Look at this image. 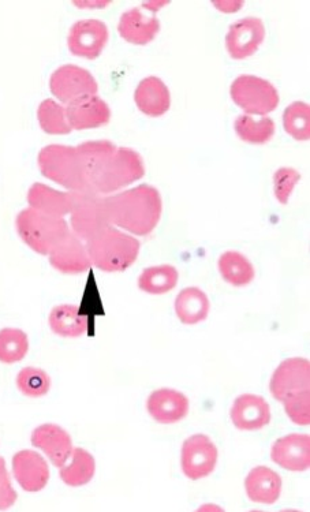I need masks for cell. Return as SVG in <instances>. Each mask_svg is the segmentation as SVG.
Segmentation results:
<instances>
[{"instance_id":"29","label":"cell","mask_w":310,"mask_h":512,"mask_svg":"<svg viewBox=\"0 0 310 512\" xmlns=\"http://www.w3.org/2000/svg\"><path fill=\"white\" fill-rule=\"evenodd\" d=\"M234 127L235 133L242 141L253 145L267 144L276 132L275 122L268 117L256 119L250 115H241L235 119Z\"/></svg>"},{"instance_id":"25","label":"cell","mask_w":310,"mask_h":512,"mask_svg":"<svg viewBox=\"0 0 310 512\" xmlns=\"http://www.w3.org/2000/svg\"><path fill=\"white\" fill-rule=\"evenodd\" d=\"M59 476L67 487L78 488L89 484L95 477L96 461L84 448L73 450L72 457L62 467Z\"/></svg>"},{"instance_id":"12","label":"cell","mask_w":310,"mask_h":512,"mask_svg":"<svg viewBox=\"0 0 310 512\" xmlns=\"http://www.w3.org/2000/svg\"><path fill=\"white\" fill-rule=\"evenodd\" d=\"M310 362L306 358L295 357L283 361L272 375L271 395L276 401H285L294 392L309 390Z\"/></svg>"},{"instance_id":"3","label":"cell","mask_w":310,"mask_h":512,"mask_svg":"<svg viewBox=\"0 0 310 512\" xmlns=\"http://www.w3.org/2000/svg\"><path fill=\"white\" fill-rule=\"evenodd\" d=\"M92 265L103 272H123L132 267L140 254V242L133 235L107 227L85 242Z\"/></svg>"},{"instance_id":"5","label":"cell","mask_w":310,"mask_h":512,"mask_svg":"<svg viewBox=\"0 0 310 512\" xmlns=\"http://www.w3.org/2000/svg\"><path fill=\"white\" fill-rule=\"evenodd\" d=\"M16 229L24 244L41 256H48L70 231L65 219L44 215L32 208L18 213Z\"/></svg>"},{"instance_id":"36","label":"cell","mask_w":310,"mask_h":512,"mask_svg":"<svg viewBox=\"0 0 310 512\" xmlns=\"http://www.w3.org/2000/svg\"><path fill=\"white\" fill-rule=\"evenodd\" d=\"M17 492L11 484L5 459L0 458V511L9 510L17 502Z\"/></svg>"},{"instance_id":"22","label":"cell","mask_w":310,"mask_h":512,"mask_svg":"<svg viewBox=\"0 0 310 512\" xmlns=\"http://www.w3.org/2000/svg\"><path fill=\"white\" fill-rule=\"evenodd\" d=\"M282 487V477L267 466L255 467L245 480L246 495L257 504L278 502Z\"/></svg>"},{"instance_id":"15","label":"cell","mask_w":310,"mask_h":512,"mask_svg":"<svg viewBox=\"0 0 310 512\" xmlns=\"http://www.w3.org/2000/svg\"><path fill=\"white\" fill-rule=\"evenodd\" d=\"M230 417L239 431H260L271 422V407L263 396L245 394L235 399Z\"/></svg>"},{"instance_id":"28","label":"cell","mask_w":310,"mask_h":512,"mask_svg":"<svg viewBox=\"0 0 310 512\" xmlns=\"http://www.w3.org/2000/svg\"><path fill=\"white\" fill-rule=\"evenodd\" d=\"M178 280V269L173 265H156L141 272L138 276V287L147 294L163 295L173 291L177 287Z\"/></svg>"},{"instance_id":"21","label":"cell","mask_w":310,"mask_h":512,"mask_svg":"<svg viewBox=\"0 0 310 512\" xmlns=\"http://www.w3.org/2000/svg\"><path fill=\"white\" fill-rule=\"evenodd\" d=\"M138 110L151 118L163 117L171 107V95L167 85L158 77H147L134 92Z\"/></svg>"},{"instance_id":"34","label":"cell","mask_w":310,"mask_h":512,"mask_svg":"<svg viewBox=\"0 0 310 512\" xmlns=\"http://www.w3.org/2000/svg\"><path fill=\"white\" fill-rule=\"evenodd\" d=\"M285 411L295 425L308 426L310 424V392L302 390L286 396Z\"/></svg>"},{"instance_id":"23","label":"cell","mask_w":310,"mask_h":512,"mask_svg":"<svg viewBox=\"0 0 310 512\" xmlns=\"http://www.w3.org/2000/svg\"><path fill=\"white\" fill-rule=\"evenodd\" d=\"M28 204L29 208L44 213V215L65 218L72 212L73 192H58L43 183H35L29 189Z\"/></svg>"},{"instance_id":"6","label":"cell","mask_w":310,"mask_h":512,"mask_svg":"<svg viewBox=\"0 0 310 512\" xmlns=\"http://www.w3.org/2000/svg\"><path fill=\"white\" fill-rule=\"evenodd\" d=\"M230 95L233 102L249 115H264L275 111L279 106L278 89L264 78L239 76L231 84Z\"/></svg>"},{"instance_id":"14","label":"cell","mask_w":310,"mask_h":512,"mask_svg":"<svg viewBox=\"0 0 310 512\" xmlns=\"http://www.w3.org/2000/svg\"><path fill=\"white\" fill-rule=\"evenodd\" d=\"M48 256H50L52 268L62 274H82L92 267L87 245L77 235H74L72 230L52 249Z\"/></svg>"},{"instance_id":"31","label":"cell","mask_w":310,"mask_h":512,"mask_svg":"<svg viewBox=\"0 0 310 512\" xmlns=\"http://www.w3.org/2000/svg\"><path fill=\"white\" fill-rule=\"evenodd\" d=\"M29 351L28 335L17 328L0 331V362L6 365L24 360Z\"/></svg>"},{"instance_id":"35","label":"cell","mask_w":310,"mask_h":512,"mask_svg":"<svg viewBox=\"0 0 310 512\" xmlns=\"http://www.w3.org/2000/svg\"><path fill=\"white\" fill-rule=\"evenodd\" d=\"M301 174L294 168L282 167L274 174V192L276 200L282 205L289 203V198L297 183L300 182Z\"/></svg>"},{"instance_id":"11","label":"cell","mask_w":310,"mask_h":512,"mask_svg":"<svg viewBox=\"0 0 310 512\" xmlns=\"http://www.w3.org/2000/svg\"><path fill=\"white\" fill-rule=\"evenodd\" d=\"M265 40V25L257 17H246L230 26L226 48L235 61H244L256 54Z\"/></svg>"},{"instance_id":"20","label":"cell","mask_w":310,"mask_h":512,"mask_svg":"<svg viewBox=\"0 0 310 512\" xmlns=\"http://www.w3.org/2000/svg\"><path fill=\"white\" fill-rule=\"evenodd\" d=\"M160 31L158 17L149 16L140 7H133L122 14L118 32L122 39L136 46H147L156 39Z\"/></svg>"},{"instance_id":"18","label":"cell","mask_w":310,"mask_h":512,"mask_svg":"<svg viewBox=\"0 0 310 512\" xmlns=\"http://www.w3.org/2000/svg\"><path fill=\"white\" fill-rule=\"evenodd\" d=\"M147 410L149 416L159 424H177L189 414V399L182 392L160 388L149 395Z\"/></svg>"},{"instance_id":"1","label":"cell","mask_w":310,"mask_h":512,"mask_svg":"<svg viewBox=\"0 0 310 512\" xmlns=\"http://www.w3.org/2000/svg\"><path fill=\"white\" fill-rule=\"evenodd\" d=\"M77 149L89 193L107 196L144 178V160L133 149L107 140L82 142Z\"/></svg>"},{"instance_id":"16","label":"cell","mask_w":310,"mask_h":512,"mask_svg":"<svg viewBox=\"0 0 310 512\" xmlns=\"http://www.w3.org/2000/svg\"><path fill=\"white\" fill-rule=\"evenodd\" d=\"M13 474L20 487L31 493L43 491L50 481V467L46 459L31 450L14 455Z\"/></svg>"},{"instance_id":"17","label":"cell","mask_w":310,"mask_h":512,"mask_svg":"<svg viewBox=\"0 0 310 512\" xmlns=\"http://www.w3.org/2000/svg\"><path fill=\"white\" fill-rule=\"evenodd\" d=\"M32 446L47 455L52 465L62 467L72 457V437L65 429L55 424H44L32 433Z\"/></svg>"},{"instance_id":"32","label":"cell","mask_w":310,"mask_h":512,"mask_svg":"<svg viewBox=\"0 0 310 512\" xmlns=\"http://www.w3.org/2000/svg\"><path fill=\"white\" fill-rule=\"evenodd\" d=\"M283 127L297 141H309L310 106L304 102L291 103L283 112Z\"/></svg>"},{"instance_id":"27","label":"cell","mask_w":310,"mask_h":512,"mask_svg":"<svg viewBox=\"0 0 310 512\" xmlns=\"http://www.w3.org/2000/svg\"><path fill=\"white\" fill-rule=\"evenodd\" d=\"M218 268L224 282L234 287H245L255 280L256 271L248 257L234 250L219 257Z\"/></svg>"},{"instance_id":"2","label":"cell","mask_w":310,"mask_h":512,"mask_svg":"<svg viewBox=\"0 0 310 512\" xmlns=\"http://www.w3.org/2000/svg\"><path fill=\"white\" fill-rule=\"evenodd\" d=\"M104 204L111 226L138 237L151 234L162 218V196L151 185H140L114 196H104Z\"/></svg>"},{"instance_id":"4","label":"cell","mask_w":310,"mask_h":512,"mask_svg":"<svg viewBox=\"0 0 310 512\" xmlns=\"http://www.w3.org/2000/svg\"><path fill=\"white\" fill-rule=\"evenodd\" d=\"M37 163L43 177L58 183L62 188L70 192H88L84 167L77 147L48 145L41 149Z\"/></svg>"},{"instance_id":"9","label":"cell","mask_w":310,"mask_h":512,"mask_svg":"<svg viewBox=\"0 0 310 512\" xmlns=\"http://www.w3.org/2000/svg\"><path fill=\"white\" fill-rule=\"evenodd\" d=\"M219 451L205 435H194L185 440L181 452L182 472L189 480L199 481L214 473Z\"/></svg>"},{"instance_id":"13","label":"cell","mask_w":310,"mask_h":512,"mask_svg":"<svg viewBox=\"0 0 310 512\" xmlns=\"http://www.w3.org/2000/svg\"><path fill=\"white\" fill-rule=\"evenodd\" d=\"M271 459L289 472H306L310 467V436L291 433L280 437L272 446Z\"/></svg>"},{"instance_id":"26","label":"cell","mask_w":310,"mask_h":512,"mask_svg":"<svg viewBox=\"0 0 310 512\" xmlns=\"http://www.w3.org/2000/svg\"><path fill=\"white\" fill-rule=\"evenodd\" d=\"M48 323L52 332L62 338H80L88 330V317L74 305H59L52 309Z\"/></svg>"},{"instance_id":"8","label":"cell","mask_w":310,"mask_h":512,"mask_svg":"<svg viewBox=\"0 0 310 512\" xmlns=\"http://www.w3.org/2000/svg\"><path fill=\"white\" fill-rule=\"evenodd\" d=\"M50 89L59 102L69 106L85 97L96 96L99 85L87 69L76 65H65L52 73Z\"/></svg>"},{"instance_id":"24","label":"cell","mask_w":310,"mask_h":512,"mask_svg":"<svg viewBox=\"0 0 310 512\" xmlns=\"http://www.w3.org/2000/svg\"><path fill=\"white\" fill-rule=\"evenodd\" d=\"M174 309L182 324L197 325L207 320L211 302L208 295L199 287H188L178 294Z\"/></svg>"},{"instance_id":"30","label":"cell","mask_w":310,"mask_h":512,"mask_svg":"<svg viewBox=\"0 0 310 512\" xmlns=\"http://www.w3.org/2000/svg\"><path fill=\"white\" fill-rule=\"evenodd\" d=\"M41 130L51 136H65L72 133L69 121L66 117V108L55 100L47 99L41 102L37 110Z\"/></svg>"},{"instance_id":"33","label":"cell","mask_w":310,"mask_h":512,"mask_svg":"<svg viewBox=\"0 0 310 512\" xmlns=\"http://www.w3.org/2000/svg\"><path fill=\"white\" fill-rule=\"evenodd\" d=\"M17 387L21 394L28 398H41L50 391L51 379L43 369L28 366L18 373Z\"/></svg>"},{"instance_id":"19","label":"cell","mask_w":310,"mask_h":512,"mask_svg":"<svg viewBox=\"0 0 310 512\" xmlns=\"http://www.w3.org/2000/svg\"><path fill=\"white\" fill-rule=\"evenodd\" d=\"M66 117L73 130L99 129L110 123L111 110L99 96H89L69 104Z\"/></svg>"},{"instance_id":"10","label":"cell","mask_w":310,"mask_h":512,"mask_svg":"<svg viewBox=\"0 0 310 512\" xmlns=\"http://www.w3.org/2000/svg\"><path fill=\"white\" fill-rule=\"evenodd\" d=\"M110 32L107 25L99 20H82L70 28L67 47L78 58L95 61L106 48Z\"/></svg>"},{"instance_id":"7","label":"cell","mask_w":310,"mask_h":512,"mask_svg":"<svg viewBox=\"0 0 310 512\" xmlns=\"http://www.w3.org/2000/svg\"><path fill=\"white\" fill-rule=\"evenodd\" d=\"M104 196L88 192H73V208L70 212L72 233L84 242L110 227Z\"/></svg>"}]
</instances>
